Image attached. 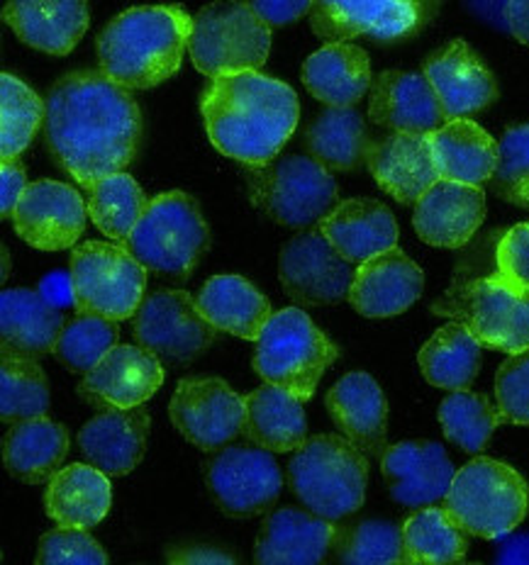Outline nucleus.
I'll return each mask as SVG.
<instances>
[{"instance_id":"34","label":"nucleus","mask_w":529,"mask_h":565,"mask_svg":"<svg viewBox=\"0 0 529 565\" xmlns=\"http://www.w3.org/2000/svg\"><path fill=\"white\" fill-rule=\"evenodd\" d=\"M68 454V431L64 424L46 417L15 422L3 437V461L8 473L38 486L62 470Z\"/></svg>"},{"instance_id":"43","label":"nucleus","mask_w":529,"mask_h":565,"mask_svg":"<svg viewBox=\"0 0 529 565\" xmlns=\"http://www.w3.org/2000/svg\"><path fill=\"white\" fill-rule=\"evenodd\" d=\"M440 422L446 439L466 454H480L486 449L498 424L500 409L493 407L486 395L472 391H452L440 405Z\"/></svg>"},{"instance_id":"44","label":"nucleus","mask_w":529,"mask_h":565,"mask_svg":"<svg viewBox=\"0 0 529 565\" xmlns=\"http://www.w3.org/2000/svg\"><path fill=\"white\" fill-rule=\"evenodd\" d=\"M337 561L347 565H388L405 563L403 526L383 520H363L337 529Z\"/></svg>"},{"instance_id":"5","label":"nucleus","mask_w":529,"mask_h":565,"mask_svg":"<svg viewBox=\"0 0 529 565\" xmlns=\"http://www.w3.org/2000/svg\"><path fill=\"white\" fill-rule=\"evenodd\" d=\"M444 508L472 536L496 541L525 522L529 488L520 470L478 456L456 470Z\"/></svg>"},{"instance_id":"23","label":"nucleus","mask_w":529,"mask_h":565,"mask_svg":"<svg viewBox=\"0 0 529 565\" xmlns=\"http://www.w3.org/2000/svg\"><path fill=\"white\" fill-rule=\"evenodd\" d=\"M422 288H425L422 268L393 246L357 268L349 302L363 317H393L413 308Z\"/></svg>"},{"instance_id":"50","label":"nucleus","mask_w":529,"mask_h":565,"mask_svg":"<svg viewBox=\"0 0 529 565\" xmlns=\"http://www.w3.org/2000/svg\"><path fill=\"white\" fill-rule=\"evenodd\" d=\"M0 185H3V191H0V212H3V217H13L22 193L28 191L25 167L18 161V157L0 159Z\"/></svg>"},{"instance_id":"56","label":"nucleus","mask_w":529,"mask_h":565,"mask_svg":"<svg viewBox=\"0 0 529 565\" xmlns=\"http://www.w3.org/2000/svg\"><path fill=\"white\" fill-rule=\"evenodd\" d=\"M403 3H410L413 8H417L420 13H422V18H425V10H430V8L437 6L440 0H403Z\"/></svg>"},{"instance_id":"11","label":"nucleus","mask_w":529,"mask_h":565,"mask_svg":"<svg viewBox=\"0 0 529 565\" xmlns=\"http://www.w3.org/2000/svg\"><path fill=\"white\" fill-rule=\"evenodd\" d=\"M76 312L127 320L145 300L147 268L127 246L86 242L72 252Z\"/></svg>"},{"instance_id":"47","label":"nucleus","mask_w":529,"mask_h":565,"mask_svg":"<svg viewBox=\"0 0 529 565\" xmlns=\"http://www.w3.org/2000/svg\"><path fill=\"white\" fill-rule=\"evenodd\" d=\"M64 563L105 565L108 563V553H105L98 541L88 534V529L59 526L40 539L38 565H64Z\"/></svg>"},{"instance_id":"49","label":"nucleus","mask_w":529,"mask_h":565,"mask_svg":"<svg viewBox=\"0 0 529 565\" xmlns=\"http://www.w3.org/2000/svg\"><path fill=\"white\" fill-rule=\"evenodd\" d=\"M498 276L515 288L529 290V222L515 225L498 244Z\"/></svg>"},{"instance_id":"46","label":"nucleus","mask_w":529,"mask_h":565,"mask_svg":"<svg viewBox=\"0 0 529 565\" xmlns=\"http://www.w3.org/2000/svg\"><path fill=\"white\" fill-rule=\"evenodd\" d=\"M490 188L508 203L529 210V125H515L502 135Z\"/></svg>"},{"instance_id":"36","label":"nucleus","mask_w":529,"mask_h":565,"mask_svg":"<svg viewBox=\"0 0 529 565\" xmlns=\"http://www.w3.org/2000/svg\"><path fill=\"white\" fill-rule=\"evenodd\" d=\"M198 308L218 332L256 341L272 320V305L242 276H215L198 292Z\"/></svg>"},{"instance_id":"32","label":"nucleus","mask_w":529,"mask_h":565,"mask_svg":"<svg viewBox=\"0 0 529 565\" xmlns=\"http://www.w3.org/2000/svg\"><path fill=\"white\" fill-rule=\"evenodd\" d=\"M110 508V480L91 463L62 468L44 490V512L59 526L93 529L108 516Z\"/></svg>"},{"instance_id":"12","label":"nucleus","mask_w":529,"mask_h":565,"mask_svg":"<svg viewBox=\"0 0 529 565\" xmlns=\"http://www.w3.org/2000/svg\"><path fill=\"white\" fill-rule=\"evenodd\" d=\"M205 486L230 516L264 514L278 500L284 476L272 451L258 446H222L205 466Z\"/></svg>"},{"instance_id":"45","label":"nucleus","mask_w":529,"mask_h":565,"mask_svg":"<svg viewBox=\"0 0 529 565\" xmlns=\"http://www.w3.org/2000/svg\"><path fill=\"white\" fill-rule=\"evenodd\" d=\"M115 320L100 315H81L64 324V332L54 347V356L64 363L68 371L88 373L96 363L117 347Z\"/></svg>"},{"instance_id":"25","label":"nucleus","mask_w":529,"mask_h":565,"mask_svg":"<svg viewBox=\"0 0 529 565\" xmlns=\"http://www.w3.org/2000/svg\"><path fill=\"white\" fill-rule=\"evenodd\" d=\"M337 526L310 510L281 508L266 516L254 546L258 565H317L335 548Z\"/></svg>"},{"instance_id":"41","label":"nucleus","mask_w":529,"mask_h":565,"mask_svg":"<svg viewBox=\"0 0 529 565\" xmlns=\"http://www.w3.org/2000/svg\"><path fill=\"white\" fill-rule=\"evenodd\" d=\"M50 383L30 353L3 349L0 359V417L6 424L46 417Z\"/></svg>"},{"instance_id":"51","label":"nucleus","mask_w":529,"mask_h":565,"mask_svg":"<svg viewBox=\"0 0 529 565\" xmlns=\"http://www.w3.org/2000/svg\"><path fill=\"white\" fill-rule=\"evenodd\" d=\"M250 6L268 28H286L310 13L313 0H250Z\"/></svg>"},{"instance_id":"38","label":"nucleus","mask_w":529,"mask_h":565,"mask_svg":"<svg viewBox=\"0 0 529 565\" xmlns=\"http://www.w3.org/2000/svg\"><path fill=\"white\" fill-rule=\"evenodd\" d=\"M369 132L355 108H325L305 132L308 154L329 171H355L369 154Z\"/></svg>"},{"instance_id":"20","label":"nucleus","mask_w":529,"mask_h":565,"mask_svg":"<svg viewBox=\"0 0 529 565\" xmlns=\"http://www.w3.org/2000/svg\"><path fill=\"white\" fill-rule=\"evenodd\" d=\"M422 74L437 93L446 120L486 110L498 98V84L490 68L464 40H454L427 56Z\"/></svg>"},{"instance_id":"40","label":"nucleus","mask_w":529,"mask_h":565,"mask_svg":"<svg viewBox=\"0 0 529 565\" xmlns=\"http://www.w3.org/2000/svg\"><path fill=\"white\" fill-rule=\"evenodd\" d=\"M86 191V205L93 225L113 242H127L149 207V198L139 183L129 173L117 171L96 181Z\"/></svg>"},{"instance_id":"19","label":"nucleus","mask_w":529,"mask_h":565,"mask_svg":"<svg viewBox=\"0 0 529 565\" xmlns=\"http://www.w3.org/2000/svg\"><path fill=\"white\" fill-rule=\"evenodd\" d=\"M381 473L398 504L427 508L446 498L456 468L442 444L413 439L388 446L381 456Z\"/></svg>"},{"instance_id":"22","label":"nucleus","mask_w":529,"mask_h":565,"mask_svg":"<svg viewBox=\"0 0 529 565\" xmlns=\"http://www.w3.org/2000/svg\"><path fill=\"white\" fill-rule=\"evenodd\" d=\"M486 220V195L478 185L440 179L415 203L417 237L440 249H462Z\"/></svg>"},{"instance_id":"7","label":"nucleus","mask_w":529,"mask_h":565,"mask_svg":"<svg viewBox=\"0 0 529 565\" xmlns=\"http://www.w3.org/2000/svg\"><path fill=\"white\" fill-rule=\"evenodd\" d=\"M272 52V28L250 0H215L198 10L188 40L193 66L208 78L258 71Z\"/></svg>"},{"instance_id":"39","label":"nucleus","mask_w":529,"mask_h":565,"mask_svg":"<svg viewBox=\"0 0 529 565\" xmlns=\"http://www.w3.org/2000/svg\"><path fill=\"white\" fill-rule=\"evenodd\" d=\"M468 532L446 508H427L410 514L403 524L405 563H456L468 553Z\"/></svg>"},{"instance_id":"30","label":"nucleus","mask_w":529,"mask_h":565,"mask_svg":"<svg viewBox=\"0 0 529 565\" xmlns=\"http://www.w3.org/2000/svg\"><path fill=\"white\" fill-rule=\"evenodd\" d=\"M303 84L327 108H355L373 84L369 54L357 44L329 42L305 58Z\"/></svg>"},{"instance_id":"48","label":"nucleus","mask_w":529,"mask_h":565,"mask_svg":"<svg viewBox=\"0 0 529 565\" xmlns=\"http://www.w3.org/2000/svg\"><path fill=\"white\" fill-rule=\"evenodd\" d=\"M496 399L502 422L529 424V349L505 359L496 375Z\"/></svg>"},{"instance_id":"8","label":"nucleus","mask_w":529,"mask_h":565,"mask_svg":"<svg viewBox=\"0 0 529 565\" xmlns=\"http://www.w3.org/2000/svg\"><path fill=\"white\" fill-rule=\"evenodd\" d=\"M208 242L210 232L195 198L169 191L149 200L125 246L151 274L183 278L201 262Z\"/></svg>"},{"instance_id":"1","label":"nucleus","mask_w":529,"mask_h":565,"mask_svg":"<svg viewBox=\"0 0 529 565\" xmlns=\"http://www.w3.org/2000/svg\"><path fill=\"white\" fill-rule=\"evenodd\" d=\"M44 132L59 167L91 188L135 161L142 113L129 88L98 71H74L46 96Z\"/></svg>"},{"instance_id":"35","label":"nucleus","mask_w":529,"mask_h":565,"mask_svg":"<svg viewBox=\"0 0 529 565\" xmlns=\"http://www.w3.org/2000/svg\"><path fill=\"white\" fill-rule=\"evenodd\" d=\"M64 332V312L46 302L40 290L13 288L0 292V339L3 349L30 356L54 351Z\"/></svg>"},{"instance_id":"13","label":"nucleus","mask_w":529,"mask_h":565,"mask_svg":"<svg viewBox=\"0 0 529 565\" xmlns=\"http://www.w3.org/2000/svg\"><path fill=\"white\" fill-rule=\"evenodd\" d=\"M218 329L205 320L198 300L183 290H157L145 296L135 312L139 347L161 361L188 363L213 344Z\"/></svg>"},{"instance_id":"42","label":"nucleus","mask_w":529,"mask_h":565,"mask_svg":"<svg viewBox=\"0 0 529 565\" xmlns=\"http://www.w3.org/2000/svg\"><path fill=\"white\" fill-rule=\"evenodd\" d=\"M46 120V103L25 81L0 76V157H20Z\"/></svg>"},{"instance_id":"31","label":"nucleus","mask_w":529,"mask_h":565,"mask_svg":"<svg viewBox=\"0 0 529 565\" xmlns=\"http://www.w3.org/2000/svg\"><path fill=\"white\" fill-rule=\"evenodd\" d=\"M430 147L440 179L446 181L480 188L498 169L500 145L468 117L446 120L444 127L430 135Z\"/></svg>"},{"instance_id":"55","label":"nucleus","mask_w":529,"mask_h":565,"mask_svg":"<svg viewBox=\"0 0 529 565\" xmlns=\"http://www.w3.org/2000/svg\"><path fill=\"white\" fill-rule=\"evenodd\" d=\"M496 561L512 563V565H529V534H517V536L505 539L498 546Z\"/></svg>"},{"instance_id":"37","label":"nucleus","mask_w":529,"mask_h":565,"mask_svg":"<svg viewBox=\"0 0 529 565\" xmlns=\"http://www.w3.org/2000/svg\"><path fill=\"white\" fill-rule=\"evenodd\" d=\"M484 344L462 322L440 327L417 353L427 383L442 391H466L476 381Z\"/></svg>"},{"instance_id":"3","label":"nucleus","mask_w":529,"mask_h":565,"mask_svg":"<svg viewBox=\"0 0 529 565\" xmlns=\"http://www.w3.org/2000/svg\"><path fill=\"white\" fill-rule=\"evenodd\" d=\"M193 18L181 6H139L98 34L100 74L129 90H149L181 68Z\"/></svg>"},{"instance_id":"14","label":"nucleus","mask_w":529,"mask_h":565,"mask_svg":"<svg viewBox=\"0 0 529 565\" xmlns=\"http://www.w3.org/2000/svg\"><path fill=\"white\" fill-rule=\"evenodd\" d=\"M169 415L173 427L195 449L218 451L244 429L246 399L222 379H183L176 385Z\"/></svg>"},{"instance_id":"54","label":"nucleus","mask_w":529,"mask_h":565,"mask_svg":"<svg viewBox=\"0 0 529 565\" xmlns=\"http://www.w3.org/2000/svg\"><path fill=\"white\" fill-rule=\"evenodd\" d=\"M505 30L529 46V0H508L505 3Z\"/></svg>"},{"instance_id":"27","label":"nucleus","mask_w":529,"mask_h":565,"mask_svg":"<svg viewBox=\"0 0 529 565\" xmlns=\"http://www.w3.org/2000/svg\"><path fill=\"white\" fill-rule=\"evenodd\" d=\"M149 429L145 409H103L78 431V449L105 476H127L142 463Z\"/></svg>"},{"instance_id":"16","label":"nucleus","mask_w":529,"mask_h":565,"mask_svg":"<svg viewBox=\"0 0 529 565\" xmlns=\"http://www.w3.org/2000/svg\"><path fill=\"white\" fill-rule=\"evenodd\" d=\"M88 205L72 185L34 181L13 212L18 237L40 252L72 249L86 230Z\"/></svg>"},{"instance_id":"2","label":"nucleus","mask_w":529,"mask_h":565,"mask_svg":"<svg viewBox=\"0 0 529 565\" xmlns=\"http://www.w3.org/2000/svg\"><path fill=\"white\" fill-rule=\"evenodd\" d=\"M213 147L246 167L272 161L298 127L300 103L288 84L258 71L213 78L201 100Z\"/></svg>"},{"instance_id":"26","label":"nucleus","mask_w":529,"mask_h":565,"mask_svg":"<svg viewBox=\"0 0 529 565\" xmlns=\"http://www.w3.org/2000/svg\"><path fill=\"white\" fill-rule=\"evenodd\" d=\"M329 417L351 444L369 456L388 449V399L373 375L355 371L339 379L325 397Z\"/></svg>"},{"instance_id":"6","label":"nucleus","mask_w":529,"mask_h":565,"mask_svg":"<svg viewBox=\"0 0 529 565\" xmlns=\"http://www.w3.org/2000/svg\"><path fill=\"white\" fill-rule=\"evenodd\" d=\"M337 356L335 341L310 320L308 312L286 308L274 312L258 334L254 371L264 383L286 387L308 403Z\"/></svg>"},{"instance_id":"9","label":"nucleus","mask_w":529,"mask_h":565,"mask_svg":"<svg viewBox=\"0 0 529 565\" xmlns=\"http://www.w3.org/2000/svg\"><path fill=\"white\" fill-rule=\"evenodd\" d=\"M250 193L278 225L305 230L337 207V181L313 157L286 154L250 167Z\"/></svg>"},{"instance_id":"17","label":"nucleus","mask_w":529,"mask_h":565,"mask_svg":"<svg viewBox=\"0 0 529 565\" xmlns=\"http://www.w3.org/2000/svg\"><path fill=\"white\" fill-rule=\"evenodd\" d=\"M310 28L327 42L371 38L379 42L413 34L422 13L403 0H313Z\"/></svg>"},{"instance_id":"28","label":"nucleus","mask_w":529,"mask_h":565,"mask_svg":"<svg viewBox=\"0 0 529 565\" xmlns=\"http://www.w3.org/2000/svg\"><path fill=\"white\" fill-rule=\"evenodd\" d=\"M3 20L32 50L66 56L88 30V0H8Z\"/></svg>"},{"instance_id":"24","label":"nucleus","mask_w":529,"mask_h":565,"mask_svg":"<svg viewBox=\"0 0 529 565\" xmlns=\"http://www.w3.org/2000/svg\"><path fill=\"white\" fill-rule=\"evenodd\" d=\"M367 167L381 191L403 205H415L440 181L430 137L425 135L391 132L371 139Z\"/></svg>"},{"instance_id":"52","label":"nucleus","mask_w":529,"mask_h":565,"mask_svg":"<svg viewBox=\"0 0 529 565\" xmlns=\"http://www.w3.org/2000/svg\"><path fill=\"white\" fill-rule=\"evenodd\" d=\"M40 296L54 305V308L64 310V308H76V290H74V280H72V270L64 274V270H52L40 280Z\"/></svg>"},{"instance_id":"18","label":"nucleus","mask_w":529,"mask_h":565,"mask_svg":"<svg viewBox=\"0 0 529 565\" xmlns=\"http://www.w3.org/2000/svg\"><path fill=\"white\" fill-rule=\"evenodd\" d=\"M163 383L161 361L145 347H113L93 366L78 395L100 409H133L155 395Z\"/></svg>"},{"instance_id":"21","label":"nucleus","mask_w":529,"mask_h":565,"mask_svg":"<svg viewBox=\"0 0 529 565\" xmlns=\"http://www.w3.org/2000/svg\"><path fill=\"white\" fill-rule=\"evenodd\" d=\"M371 122L391 132L434 135L446 125L442 103L425 74L383 71L373 78L369 98Z\"/></svg>"},{"instance_id":"4","label":"nucleus","mask_w":529,"mask_h":565,"mask_svg":"<svg viewBox=\"0 0 529 565\" xmlns=\"http://www.w3.org/2000/svg\"><path fill=\"white\" fill-rule=\"evenodd\" d=\"M288 482L310 512L339 522L367 500L369 461L347 437L317 434L293 456Z\"/></svg>"},{"instance_id":"33","label":"nucleus","mask_w":529,"mask_h":565,"mask_svg":"<svg viewBox=\"0 0 529 565\" xmlns=\"http://www.w3.org/2000/svg\"><path fill=\"white\" fill-rule=\"evenodd\" d=\"M246 415L242 434L254 446L272 454L298 451L308 441V419L303 399L286 387L264 383L246 395Z\"/></svg>"},{"instance_id":"53","label":"nucleus","mask_w":529,"mask_h":565,"mask_svg":"<svg viewBox=\"0 0 529 565\" xmlns=\"http://www.w3.org/2000/svg\"><path fill=\"white\" fill-rule=\"evenodd\" d=\"M167 561L176 565H228L237 563V558L228 551L208 548V546H191V548H176L167 553Z\"/></svg>"},{"instance_id":"29","label":"nucleus","mask_w":529,"mask_h":565,"mask_svg":"<svg viewBox=\"0 0 529 565\" xmlns=\"http://www.w3.org/2000/svg\"><path fill=\"white\" fill-rule=\"evenodd\" d=\"M317 230L355 266L398 244L393 212L371 198H351L337 203V207L320 220Z\"/></svg>"},{"instance_id":"10","label":"nucleus","mask_w":529,"mask_h":565,"mask_svg":"<svg viewBox=\"0 0 529 565\" xmlns=\"http://www.w3.org/2000/svg\"><path fill=\"white\" fill-rule=\"evenodd\" d=\"M434 310L462 322L486 349H529V290L510 286L498 274L458 282Z\"/></svg>"},{"instance_id":"15","label":"nucleus","mask_w":529,"mask_h":565,"mask_svg":"<svg viewBox=\"0 0 529 565\" xmlns=\"http://www.w3.org/2000/svg\"><path fill=\"white\" fill-rule=\"evenodd\" d=\"M357 268L339 254L325 234L300 232L286 242L278 258V278L293 300L300 305H337L349 300Z\"/></svg>"}]
</instances>
